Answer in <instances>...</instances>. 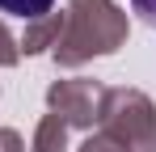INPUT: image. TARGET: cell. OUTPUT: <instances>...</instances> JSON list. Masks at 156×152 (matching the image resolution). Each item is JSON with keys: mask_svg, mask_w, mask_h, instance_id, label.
Returning <instances> with one entry per match:
<instances>
[{"mask_svg": "<svg viewBox=\"0 0 156 152\" xmlns=\"http://www.w3.org/2000/svg\"><path fill=\"white\" fill-rule=\"evenodd\" d=\"M55 9V0H0V13H13L21 21H38Z\"/></svg>", "mask_w": 156, "mask_h": 152, "instance_id": "6", "label": "cell"}, {"mask_svg": "<svg viewBox=\"0 0 156 152\" xmlns=\"http://www.w3.org/2000/svg\"><path fill=\"white\" fill-rule=\"evenodd\" d=\"M17 59H21V47H17V38L9 34V25L0 21V68H17Z\"/></svg>", "mask_w": 156, "mask_h": 152, "instance_id": "7", "label": "cell"}, {"mask_svg": "<svg viewBox=\"0 0 156 152\" xmlns=\"http://www.w3.org/2000/svg\"><path fill=\"white\" fill-rule=\"evenodd\" d=\"M131 9H135V13H139V17L156 30V0H131Z\"/></svg>", "mask_w": 156, "mask_h": 152, "instance_id": "10", "label": "cell"}, {"mask_svg": "<svg viewBox=\"0 0 156 152\" xmlns=\"http://www.w3.org/2000/svg\"><path fill=\"white\" fill-rule=\"evenodd\" d=\"M105 101V85L93 80V76H72V80H55L47 89V110L59 114L68 131L80 127V131H93L97 127V114H101Z\"/></svg>", "mask_w": 156, "mask_h": 152, "instance_id": "3", "label": "cell"}, {"mask_svg": "<svg viewBox=\"0 0 156 152\" xmlns=\"http://www.w3.org/2000/svg\"><path fill=\"white\" fill-rule=\"evenodd\" d=\"M76 152H127V148H118L114 139H105L101 131H97V135H89V139H84V144H80Z\"/></svg>", "mask_w": 156, "mask_h": 152, "instance_id": "8", "label": "cell"}, {"mask_svg": "<svg viewBox=\"0 0 156 152\" xmlns=\"http://www.w3.org/2000/svg\"><path fill=\"white\" fill-rule=\"evenodd\" d=\"M127 34L131 21L114 0H68V21H63V34L51 59L59 68H80L89 59H101L127 47Z\"/></svg>", "mask_w": 156, "mask_h": 152, "instance_id": "1", "label": "cell"}, {"mask_svg": "<svg viewBox=\"0 0 156 152\" xmlns=\"http://www.w3.org/2000/svg\"><path fill=\"white\" fill-rule=\"evenodd\" d=\"M63 21H68V13H47V17H38V21H26V34H21V42L17 47L26 51V55H42V51H55L59 42V34H63Z\"/></svg>", "mask_w": 156, "mask_h": 152, "instance_id": "4", "label": "cell"}, {"mask_svg": "<svg viewBox=\"0 0 156 152\" xmlns=\"http://www.w3.org/2000/svg\"><path fill=\"white\" fill-rule=\"evenodd\" d=\"M0 152H26L21 135H17L13 127H0Z\"/></svg>", "mask_w": 156, "mask_h": 152, "instance_id": "9", "label": "cell"}, {"mask_svg": "<svg viewBox=\"0 0 156 152\" xmlns=\"http://www.w3.org/2000/svg\"><path fill=\"white\" fill-rule=\"evenodd\" d=\"M97 131L127 152H156V106L139 89H105Z\"/></svg>", "mask_w": 156, "mask_h": 152, "instance_id": "2", "label": "cell"}, {"mask_svg": "<svg viewBox=\"0 0 156 152\" xmlns=\"http://www.w3.org/2000/svg\"><path fill=\"white\" fill-rule=\"evenodd\" d=\"M30 152H68V123L59 114H42L38 127H34Z\"/></svg>", "mask_w": 156, "mask_h": 152, "instance_id": "5", "label": "cell"}]
</instances>
